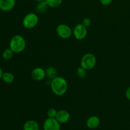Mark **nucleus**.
Returning a JSON list of instances; mask_svg holds the SVG:
<instances>
[{
    "mask_svg": "<svg viewBox=\"0 0 130 130\" xmlns=\"http://www.w3.org/2000/svg\"><path fill=\"white\" fill-rule=\"evenodd\" d=\"M125 95L126 99L130 101V86H129V87L126 89V90Z\"/></svg>",
    "mask_w": 130,
    "mask_h": 130,
    "instance_id": "4be33fe9",
    "label": "nucleus"
},
{
    "mask_svg": "<svg viewBox=\"0 0 130 130\" xmlns=\"http://www.w3.org/2000/svg\"><path fill=\"white\" fill-rule=\"evenodd\" d=\"M23 130H39V125L35 120H28L24 123Z\"/></svg>",
    "mask_w": 130,
    "mask_h": 130,
    "instance_id": "f8f14e48",
    "label": "nucleus"
},
{
    "mask_svg": "<svg viewBox=\"0 0 130 130\" xmlns=\"http://www.w3.org/2000/svg\"><path fill=\"white\" fill-rule=\"evenodd\" d=\"M100 1L102 5H104V6H107L111 3L112 0H100Z\"/></svg>",
    "mask_w": 130,
    "mask_h": 130,
    "instance_id": "412c9836",
    "label": "nucleus"
},
{
    "mask_svg": "<svg viewBox=\"0 0 130 130\" xmlns=\"http://www.w3.org/2000/svg\"><path fill=\"white\" fill-rule=\"evenodd\" d=\"M45 72L46 77L50 79H53L55 77L58 76V71L53 66H50L47 67L45 70Z\"/></svg>",
    "mask_w": 130,
    "mask_h": 130,
    "instance_id": "ddd939ff",
    "label": "nucleus"
},
{
    "mask_svg": "<svg viewBox=\"0 0 130 130\" xmlns=\"http://www.w3.org/2000/svg\"><path fill=\"white\" fill-rule=\"evenodd\" d=\"M91 19H90V18L86 17V18H85L83 20L82 23H81V24H82L83 25H85V27H87L90 26V24H91Z\"/></svg>",
    "mask_w": 130,
    "mask_h": 130,
    "instance_id": "aec40b11",
    "label": "nucleus"
},
{
    "mask_svg": "<svg viewBox=\"0 0 130 130\" xmlns=\"http://www.w3.org/2000/svg\"><path fill=\"white\" fill-rule=\"evenodd\" d=\"M100 124V118L96 116H92L88 118L86 120V126L91 129H95L99 126Z\"/></svg>",
    "mask_w": 130,
    "mask_h": 130,
    "instance_id": "9d476101",
    "label": "nucleus"
},
{
    "mask_svg": "<svg viewBox=\"0 0 130 130\" xmlns=\"http://www.w3.org/2000/svg\"><path fill=\"white\" fill-rule=\"evenodd\" d=\"M39 22V17L35 13H29L24 17L22 25L27 29H31L35 27Z\"/></svg>",
    "mask_w": 130,
    "mask_h": 130,
    "instance_id": "20e7f679",
    "label": "nucleus"
},
{
    "mask_svg": "<svg viewBox=\"0 0 130 130\" xmlns=\"http://www.w3.org/2000/svg\"><path fill=\"white\" fill-rule=\"evenodd\" d=\"M50 88L52 92L57 96H62L66 93L68 89V83L64 77L57 76L52 79Z\"/></svg>",
    "mask_w": 130,
    "mask_h": 130,
    "instance_id": "f257e3e1",
    "label": "nucleus"
},
{
    "mask_svg": "<svg viewBox=\"0 0 130 130\" xmlns=\"http://www.w3.org/2000/svg\"><path fill=\"white\" fill-rule=\"evenodd\" d=\"M72 35L77 40H83L88 35L87 27L82 24H78L72 29Z\"/></svg>",
    "mask_w": 130,
    "mask_h": 130,
    "instance_id": "423d86ee",
    "label": "nucleus"
},
{
    "mask_svg": "<svg viewBox=\"0 0 130 130\" xmlns=\"http://www.w3.org/2000/svg\"><path fill=\"white\" fill-rule=\"evenodd\" d=\"M43 130H60V123L55 118H48L43 124Z\"/></svg>",
    "mask_w": 130,
    "mask_h": 130,
    "instance_id": "0eeeda50",
    "label": "nucleus"
},
{
    "mask_svg": "<svg viewBox=\"0 0 130 130\" xmlns=\"http://www.w3.org/2000/svg\"><path fill=\"white\" fill-rule=\"evenodd\" d=\"M35 1H36L37 2H41V1H44L46 0H35Z\"/></svg>",
    "mask_w": 130,
    "mask_h": 130,
    "instance_id": "b1692460",
    "label": "nucleus"
},
{
    "mask_svg": "<svg viewBox=\"0 0 130 130\" xmlns=\"http://www.w3.org/2000/svg\"><path fill=\"white\" fill-rule=\"evenodd\" d=\"M71 115L70 113L66 110H60L57 112V116L55 117V119L59 122L60 124H64L67 123L69 121Z\"/></svg>",
    "mask_w": 130,
    "mask_h": 130,
    "instance_id": "1a4fd4ad",
    "label": "nucleus"
},
{
    "mask_svg": "<svg viewBox=\"0 0 130 130\" xmlns=\"http://www.w3.org/2000/svg\"><path fill=\"white\" fill-rule=\"evenodd\" d=\"M48 6L50 8H57L62 5L63 0H46Z\"/></svg>",
    "mask_w": 130,
    "mask_h": 130,
    "instance_id": "dca6fc26",
    "label": "nucleus"
},
{
    "mask_svg": "<svg viewBox=\"0 0 130 130\" xmlns=\"http://www.w3.org/2000/svg\"><path fill=\"white\" fill-rule=\"evenodd\" d=\"M96 64V58L91 53H85L80 61V66L86 71L92 70Z\"/></svg>",
    "mask_w": 130,
    "mask_h": 130,
    "instance_id": "7ed1b4c3",
    "label": "nucleus"
},
{
    "mask_svg": "<svg viewBox=\"0 0 130 130\" xmlns=\"http://www.w3.org/2000/svg\"><path fill=\"white\" fill-rule=\"evenodd\" d=\"M31 77L36 81H43L46 77L45 70L41 67H36L33 69L31 72Z\"/></svg>",
    "mask_w": 130,
    "mask_h": 130,
    "instance_id": "6e6552de",
    "label": "nucleus"
},
{
    "mask_svg": "<svg viewBox=\"0 0 130 130\" xmlns=\"http://www.w3.org/2000/svg\"><path fill=\"white\" fill-rule=\"evenodd\" d=\"M57 110L54 108H50L47 111V116L48 118H55L57 114Z\"/></svg>",
    "mask_w": 130,
    "mask_h": 130,
    "instance_id": "6ab92c4d",
    "label": "nucleus"
},
{
    "mask_svg": "<svg viewBox=\"0 0 130 130\" xmlns=\"http://www.w3.org/2000/svg\"><path fill=\"white\" fill-rule=\"evenodd\" d=\"M13 54L14 52L10 48H7V49H5L3 52L2 57L5 60H7L11 59L13 56Z\"/></svg>",
    "mask_w": 130,
    "mask_h": 130,
    "instance_id": "f3484780",
    "label": "nucleus"
},
{
    "mask_svg": "<svg viewBox=\"0 0 130 130\" xmlns=\"http://www.w3.org/2000/svg\"><path fill=\"white\" fill-rule=\"evenodd\" d=\"M26 47V41L24 37L16 34L11 38L10 41V48L15 53L24 52Z\"/></svg>",
    "mask_w": 130,
    "mask_h": 130,
    "instance_id": "f03ea898",
    "label": "nucleus"
},
{
    "mask_svg": "<svg viewBox=\"0 0 130 130\" xmlns=\"http://www.w3.org/2000/svg\"><path fill=\"white\" fill-rule=\"evenodd\" d=\"M49 7L48 4L46 3V1H41V2H38L36 6V10L38 13L43 14L46 11L47 9Z\"/></svg>",
    "mask_w": 130,
    "mask_h": 130,
    "instance_id": "4468645a",
    "label": "nucleus"
},
{
    "mask_svg": "<svg viewBox=\"0 0 130 130\" xmlns=\"http://www.w3.org/2000/svg\"><path fill=\"white\" fill-rule=\"evenodd\" d=\"M76 74H77V76L79 78L83 79L86 77V75H87V71L80 66L79 67H78V68L77 69Z\"/></svg>",
    "mask_w": 130,
    "mask_h": 130,
    "instance_id": "a211bd4d",
    "label": "nucleus"
},
{
    "mask_svg": "<svg viewBox=\"0 0 130 130\" xmlns=\"http://www.w3.org/2000/svg\"><path fill=\"white\" fill-rule=\"evenodd\" d=\"M3 75V72L2 68L0 67V79H2Z\"/></svg>",
    "mask_w": 130,
    "mask_h": 130,
    "instance_id": "5701e85b",
    "label": "nucleus"
},
{
    "mask_svg": "<svg viewBox=\"0 0 130 130\" xmlns=\"http://www.w3.org/2000/svg\"><path fill=\"white\" fill-rule=\"evenodd\" d=\"M56 32L60 38L63 39H69L72 35V30L71 27L65 24H60L57 25Z\"/></svg>",
    "mask_w": 130,
    "mask_h": 130,
    "instance_id": "39448f33",
    "label": "nucleus"
},
{
    "mask_svg": "<svg viewBox=\"0 0 130 130\" xmlns=\"http://www.w3.org/2000/svg\"><path fill=\"white\" fill-rule=\"evenodd\" d=\"M15 0H0V10L3 11H9L15 7Z\"/></svg>",
    "mask_w": 130,
    "mask_h": 130,
    "instance_id": "9b49d317",
    "label": "nucleus"
},
{
    "mask_svg": "<svg viewBox=\"0 0 130 130\" xmlns=\"http://www.w3.org/2000/svg\"><path fill=\"white\" fill-rule=\"evenodd\" d=\"M3 81L5 83L8 84H10L11 83H13L15 80V76L12 73L9 72H6L3 73V75L2 77Z\"/></svg>",
    "mask_w": 130,
    "mask_h": 130,
    "instance_id": "2eb2a0df",
    "label": "nucleus"
}]
</instances>
